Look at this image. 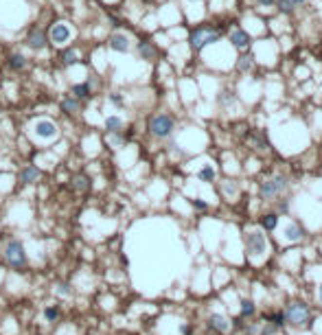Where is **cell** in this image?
<instances>
[{
  "label": "cell",
  "mask_w": 322,
  "mask_h": 335,
  "mask_svg": "<svg viewBox=\"0 0 322 335\" xmlns=\"http://www.w3.org/2000/svg\"><path fill=\"white\" fill-rule=\"evenodd\" d=\"M5 261L16 269H22L27 265V252H24V246L20 241H9L5 246Z\"/></svg>",
  "instance_id": "cell-5"
},
{
  "label": "cell",
  "mask_w": 322,
  "mask_h": 335,
  "mask_svg": "<svg viewBox=\"0 0 322 335\" xmlns=\"http://www.w3.org/2000/svg\"><path fill=\"white\" fill-rule=\"evenodd\" d=\"M250 35H248L243 29H234L233 33H230V44L234 46V49H239V51H246L248 46H250Z\"/></svg>",
  "instance_id": "cell-11"
},
{
  "label": "cell",
  "mask_w": 322,
  "mask_h": 335,
  "mask_svg": "<svg viewBox=\"0 0 322 335\" xmlns=\"http://www.w3.org/2000/svg\"><path fill=\"white\" fill-rule=\"evenodd\" d=\"M110 103H112V106H116V107H123V106H125L123 97H121V94H119V92L110 94Z\"/></svg>",
  "instance_id": "cell-29"
},
{
  "label": "cell",
  "mask_w": 322,
  "mask_h": 335,
  "mask_svg": "<svg viewBox=\"0 0 322 335\" xmlns=\"http://www.w3.org/2000/svg\"><path fill=\"white\" fill-rule=\"evenodd\" d=\"M294 5H303V2H307V0H291Z\"/></svg>",
  "instance_id": "cell-35"
},
{
  "label": "cell",
  "mask_w": 322,
  "mask_h": 335,
  "mask_svg": "<svg viewBox=\"0 0 322 335\" xmlns=\"http://www.w3.org/2000/svg\"><path fill=\"white\" fill-rule=\"evenodd\" d=\"M44 316H46V320H55V317L59 316V309H57V307H49V309L44 311Z\"/></svg>",
  "instance_id": "cell-30"
},
{
  "label": "cell",
  "mask_w": 322,
  "mask_h": 335,
  "mask_svg": "<svg viewBox=\"0 0 322 335\" xmlns=\"http://www.w3.org/2000/svg\"><path fill=\"white\" fill-rule=\"evenodd\" d=\"M173 129H176V121H173V116L169 114H156L149 119V132L154 138H169L173 134Z\"/></svg>",
  "instance_id": "cell-2"
},
{
  "label": "cell",
  "mask_w": 322,
  "mask_h": 335,
  "mask_svg": "<svg viewBox=\"0 0 322 335\" xmlns=\"http://www.w3.org/2000/svg\"><path fill=\"white\" fill-rule=\"evenodd\" d=\"M261 224H263L265 230H274L278 226V215H274V212H268V215H263Z\"/></svg>",
  "instance_id": "cell-22"
},
{
  "label": "cell",
  "mask_w": 322,
  "mask_h": 335,
  "mask_svg": "<svg viewBox=\"0 0 322 335\" xmlns=\"http://www.w3.org/2000/svg\"><path fill=\"white\" fill-rule=\"evenodd\" d=\"M250 66H252V57H248V55H243V57H239L237 68H239V71H241V72L250 71Z\"/></svg>",
  "instance_id": "cell-27"
},
{
  "label": "cell",
  "mask_w": 322,
  "mask_h": 335,
  "mask_svg": "<svg viewBox=\"0 0 322 335\" xmlns=\"http://www.w3.org/2000/svg\"><path fill=\"white\" fill-rule=\"evenodd\" d=\"M40 177H42V171L37 167H31V164L20 171V182H22V184H33V182H37Z\"/></svg>",
  "instance_id": "cell-12"
},
{
  "label": "cell",
  "mask_w": 322,
  "mask_h": 335,
  "mask_svg": "<svg viewBox=\"0 0 322 335\" xmlns=\"http://www.w3.org/2000/svg\"><path fill=\"white\" fill-rule=\"evenodd\" d=\"M283 239L285 241H300L303 239V228L298 224H287L283 230Z\"/></svg>",
  "instance_id": "cell-13"
},
{
  "label": "cell",
  "mask_w": 322,
  "mask_h": 335,
  "mask_svg": "<svg viewBox=\"0 0 322 335\" xmlns=\"http://www.w3.org/2000/svg\"><path fill=\"white\" fill-rule=\"evenodd\" d=\"M107 141H110V145L114 147V149H119V147H123L125 138H123V134H121V132H112L110 136H107Z\"/></svg>",
  "instance_id": "cell-23"
},
{
  "label": "cell",
  "mask_w": 322,
  "mask_h": 335,
  "mask_svg": "<svg viewBox=\"0 0 322 335\" xmlns=\"http://www.w3.org/2000/svg\"><path fill=\"white\" fill-rule=\"evenodd\" d=\"M320 300H322V287H320Z\"/></svg>",
  "instance_id": "cell-36"
},
{
  "label": "cell",
  "mask_w": 322,
  "mask_h": 335,
  "mask_svg": "<svg viewBox=\"0 0 322 335\" xmlns=\"http://www.w3.org/2000/svg\"><path fill=\"white\" fill-rule=\"evenodd\" d=\"M217 103H219L221 107H230V106H234V103H237V97H234L230 90H221V94L217 97Z\"/></svg>",
  "instance_id": "cell-21"
},
{
  "label": "cell",
  "mask_w": 322,
  "mask_h": 335,
  "mask_svg": "<svg viewBox=\"0 0 322 335\" xmlns=\"http://www.w3.org/2000/svg\"><path fill=\"white\" fill-rule=\"evenodd\" d=\"M72 97L79 99V101H84V99H90L92 97V88H90V84H75L72 86Z\"/></svg>",
  "instance_id": "cell-15"
},
{
  "label": "cell",
  "mask_w": 322,
  "mask_h": 335,
  "mask_svg": "<svg viewBox=\"0 0 322 335\" xmlns=\"http://www.w3.org/2000/svg\"><path fill=\"white\" fill-rule=\"evenodd\" d=\"M107 2H116V0H107Z\"/></svg>",
  "instance_id": "cell-37"
},
{
  "label": "cell",
  "mask_w": 322,
  "mask_h": 335,
  "mask_svg": "<svg viewBox=\"0 0 322 335\" xmlns=\"http://www.w3.org/2000/svg\"><path fill=\"white\" fill-rule=\"evenodd\" d=\"M274 2H276V0H256L259 7H274Z\"/></svg>",
  "instance_id": "cell-32"
},
{
  "label": "cell",
  "mask_w": 322,
  "mask_h": 335,
  "mask_svg": "<svg viewBox=\"0 0 322 335\" xmlns=\"http://www.w3.org/2000/svg\"><path fill=\"white\" fill-rule=\"evenodd\" d=\"M106 129H107V134L121 132V129H123V119H121V116H107L106 119Z\"/></svg>",
  "instance_id": "cell-20"
},
{
  "label": "cell",
  "mask_w": 322,
  "mask_h": 335,
  "mask_svg": "<svg viewBox=\"0 0 322 335\" xmlns=\"http://www.w3.org/2000/svg\"><path fill=\"white\" fill-rule=\"evenodd\" d=\"M252 142H254L259 149H265L268 147V142H265V138H263V134H252Z\"/></svg>",
  "instance_id": "cell-28"
},
{
  "label": "cell",
  "mask_w": 322,
  "mask_h": 335,
  "mask_svg": "<svg viewBox=\"0 0 322 335\" xmlns=\"http://www.w3.org/2000/svg\"><path fill=\"white\" fill-rule=\"evenodd\" d=\"M72 186H75L77 191H86V189H90V180L86 176H79L72 180Z\"/></svg>",
  "instance_id": "cell-25"
},
{
  "label": "cell",
  "mask_w": 322,
  "mask_h": 335,
  "mask_svg": "<svg viewBox=\"0 0 322 335\" xmlns=\"http://www.w3.org/2000/svg\"><path fill=\"white\" fill-rule=\"evenodd\" d=\"M246 250L252 261H261L268 254V239L261 230H252L246 234Z\"/></svg>",
  "instance_id": "cell-1"
},
{
  "label": "cell",
  "mask_w": 322,
  "mask_h": 335,
  "mask_svg": "<svg viewBox=\"0 0 322 335\" xmlns=\"http://www.w3.org/2000/svg\"><path fill=\"white\" fill-rule=\"evenodd\" d=\"M136 51H138V55H141L143 59H147V62H151V59L156 57V49L149 44V42H138Z\"/></svg>",
  "instance_id": "cell-17"
},
{
  "label": "cell",
  "mask_w": 322,
  "mask_h": 335,
  "mask_svg": "<svg viewBox=\"0 0 322 335\" xmlns=\"http://www.w3.org/2000/svg\"><path fill=\"white\" fill-rule=\"evenodd\" d=\"M79 110H81V103H79V99H75L72 94L62 101V112H66V114H77Z\"/></svg>",
  "instance_id": "cell-16"
},
{
  "label": "cell",
  "mask_w": 322,
  "mask_h": 335,
  "mask_svg": "<svg viewBox=\"0 0 322 335\" xmlns=\"http://www.w3.org/2000/svg\"><path fill=\"white\" fill-rule=\"evenodd\" d=\"M31 132L36 138H40V141H55V138L59 136V127L57 123H53L51 119H37L36 123L31 125Z\"/></svg>",
  "instance_id": "cell-6"
},
{
  "label": "cell",
  "mask_w": 322,
  "mask_h": 335,
  "mask_svg": "<svg viewBox=\"0 0 322 335\" xmlns=\"http://www.w3.org/2000/svg\"><path fill=\"white\" fill-rule=\"evenodd\" d=\"M309 316H311V313H309V307L303 302H291L285 311V320L291 322V324H296V326H303L304 322L309 320Z\"/></svg>",
  "instance_id": "cell-8"
},
{
  "label": "cell",
  "mask_w": 322,
  "mask_h": 335,
  "mask_svg": "<svg viewBox=\"0 0 322 335\" xmlns=\"http://www.w3.org/2000/svg\"><path fill=\"white\" fill-rule=\"evenodd\" d=\"M72 37V29L68 27V22H55L49 31V42L55 46H66Z\"/></svg>",
  "instance_id": "cell-7"
},
{
  "label": "cell",
  "mask_w": 322,
  "mask_h": 335,
  "mask_svg": "<svg viewBox=\"0 0 322 335\" xmlns=\"http://www.w3.org/2000/svg\"><path fill=\"white\" fill-rule=\"evenodd\" d=\"M27 44L31 51L42 53V51H46V46H49V35H46L42 29H31L27 35Z\"/></svg>",
  "instance_id": "cell-9"
},
{
  "label": "cell",
  "mask_w": 322,
  "mask_h": 335,
  "mask_svg": "<svg viewBox=\"0 0 322 335\" xmlns=\"http://www.w3.org/2000/svg\"><path fill=\"white\" fill-rule=\"evenodd\" d=\"M197 177H199V180H204V182H211L213 177H215V171H213L211 167H204V169H199Z\"/></svg>",
  "instance_id": "cell-26"
},
{
  "label": "cell",
  "mask_w": 322,
  "mask_h": 335,
  "mask_svg": "<svg viewBox=\"0 0 322 335\" xmlns=\"http://www.w3.org/2000/svg\"><path fill=\"white\" fill-rule=\"evenodd\" d=\"M107 46H110L112 51H116V53H129L132 40H129V35H125V33H112L110 40H107Z\"/></svg>",
  "instance_id": "cell-10"
},
{
  "label": "cell",
  "mask_w": 322,
  "mask_h": 335,
  "mask_svg": "<svg viewBox=\"0 0 322 335\" xmlns=\"http://www.w3.org/2000/svg\"><path fill=\"white\" fill-rule=\"evenodd\" d=\"M287 186H289V180L285 176H274V177H268V180L261 184V197L265 199H274L278 197L281 193H285Z\"/></svg>",
  "instance_id": "cell-4"
},
{
  "label": "cell",
  "mask_w": 322,
  "mask_h": 335,
  "mask_svg": "<svg viewBox=\"0 0 322 335\" xmlns=\"http://www.w3.org/2000/svg\"><path fill=\"white\" fill-rule=\"evenodd\" d=\"M276 7H278V11L285 16L294 11V2H291V0H276Z\"/></svg>",
  "instance_id": "cell-24"
},
{
  "label": "cell",
  "mask_w": 322,
  "mask_h": 335,
  "mask_svg": "<svg viewBox=\"0 0 322 335\" xmlns=\"http://www.w3.org/2000/svg\"><path fill=\"white\" fill-rule=\"evenodd\" d=\"M211 324L215 326L217 331H221V333H228V329H230V322L226 320L224 316H219V313H213L211 316Z\"/></svg>",
  "instance_id": "cell-19"
},
{
  "label": "cell",
  "mask_w": 322,
  "mask_h": 335,
  "mask_svg": "<svg viewBox=\"0 0 322 335\" xmlns=\"http://www.w3.org/2000/svg\"><path fill=\"white\" fill-rule=\"evenodd\" d=\"M195 208H199V211H206V204H204V202H197V199H195Z\"/></svg>",
  "instance_id": "cell-33"
},
{
  "label": "cell",
  "mask_w": 322,
  "mask_h": 335,
  "mask_svg": "<svg viewBox=\"0 0 322 335\" xmlns=\"http://www.w3.org/2000/svg\"><path fill=\"white\" fill-rule=\"evenodd\" d=\"M254 311V307H252L250 300H243V316H250V313Z\"/></svg>",
  "instance_id": "cell-31"
},
{
  "label": "cell",
  "mask_w": 322,
  "mask_h": 335,
  "mask_svg": "<svg viewBox=\"0 0 322 335\" xmlns=\"http://www.w3.org/2000/svg\"><path fill=\"white\" fill-rule=\"evenodd\" d=\"M7 64H9V68L14 72H20V71H24V68H27V57H24L22 53H14V55H9Z\"/></svg>",
  "instance_id": "cell-14"
},
{
  "label": "cell",
  "mask_w": 322,
  "mask_h": 335,
  "mask_svg": "<svg viewBox=\"0 0 322 335\" xmlns=\"http://www.w3.org/2000/svg\"><path fill=\"white\" fill-rule=\"evenodd\" d=\"M219 31H215V29L211 27H199L195 29L193 33H191V49L193 51H202L204 46H211L215 44V42H219Z\"/></svg>",
  "instance_id": "cell-3"
},
{
  "label": "cell",
  "mask_w": 322,
  "mask_h": 335,
  "mask_svg": "<svg viewBox=\"0 0 322 335\" xmlns=\"http://www.w3.org/2000/svg\"><path fill=\"white\" fill-rule=\"evenodd\" d=\"M59 59H62L64 66H72V64L79 62V51L77 49H66L62 55H59Z\"/></svg>",
  "instance_id": "cell-18"
},
{
  "label": "cell",
  "mask_w": 322,
  "mask_h": 335,
  "mask_svg": "<svg viewBox=\"0 0 322 335\" xmlns=\"http://www.w3.org/2000/svg\"><path fill=\"white\" fill-rule=\"evenodd\" d=\"M59 294H62V296H68V289H66V285H62V287H59Z\"/></svg>",
  "instance_id": "cell-34"
}]
</instances>
